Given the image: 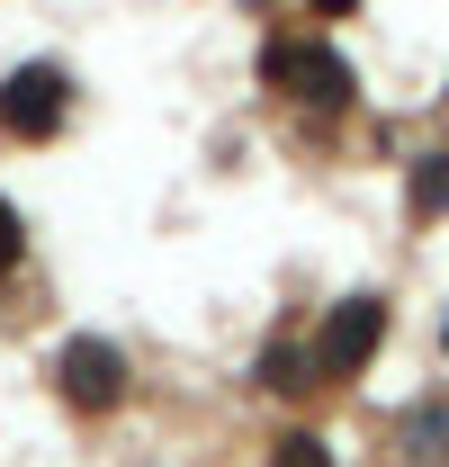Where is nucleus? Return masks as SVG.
Instances as JSON below:
<instances>
[{
  "label": "nucleus",
  "mask_w": 449,
  "mask_h": 467,
  "mask_svg": "<svg viewBox=\"0 0 449 467\" xmlns=\"http://www.w3.org/2000/svg\"><path fill=\"white\" fill-rule=\"evenodd\" d=\"M270 467H333V450H324V431H306V422H297V431L270 441Z\"/></svg>",
  "instance_id": "423d86ee"
},
{
  "label": "nucleus",
  "mask_w": 449,
  "mask_h": 467,
  "mask_svg": "<svg viewBox=\"0 0 449 467\" xmlns=\"http://www.w3.org/2000/svg\"><path fill=\"white\" fill-rule=\"evenodd\" d=\"M350 9H360V0H315V18H350Z\"/></svg>",
  "instance_id": "6e6552de"
},
{
  "label": "nucleus",
  "mask_w": 449,
  "mask_h": 467,
  "mask_svg": "<svg viewBox=\"0 0 449 467\" xmlns=\"http://www.w3.org/2000/svg\"><path fill=\"white\" fill-rule=\"evenodd\" d=\"M404 207H413V225H441L449 216V135L432 153H413V171H404Z\"/></svg>",
  "instance_id": "39448f33"
},
{
  "label": "nucleus",
  "mask_w": 449,
  "mask_h": 467,
  "mask_svg": "<svg viewBox=\"0 0 449 467\" xmlns=\"http://www.w3.org/2000/svg\"><path fill=\"white\" fill-rule=\"evenodd\" d=\"M441 350H449V315H441Z\"/></svg>",
  "instance_id": "1a4fd4ad"
},
{
  "label": "nucleus",
  "mask_w": 449,
  "mask_h": 467,
  "mask_svg": "<svg viewBox=\"0 0 449 467\" xmlns=\"http://www.w3.org/2000/svg\"><path fill=\"white\" fill-rule=\"evenodd\" d=\"M18 261H27V216H18V207L0 198V279H9Z\"/></svg>",
  "instance_id": "0eeeda50"
},
{
  "label": "nucleus",
  "mask_w": 449,
  "mask_h": 467,
  "mask_svg": "<svg viewBox=\"0 0 449 467\" xmlns=\"http://www.w3.org/2000/svg\"><path fill=\"white\" fill-rule=\"evenodd\" d=\"M55 396H63V413H117L126 405V350L109 342V333H72V342L55 350Z\"/></svg>",
  "instance_id": "7ed1b4c3"
},
{
  "label": "nucleus",
  "mask_w": 449,
  "mask_h": 467,
  "mask_svg": "<svg viewBox=\"0 0 449 467\" xmlns=\"http://www.w3.org/2000/svg\"><path fill=\"white\" fill-rule=\"evenodd\" d=\"M261 81L279 99H297L306 117H350L360 109V72H350V55L333 36H270L261 46Z\"/></svg>",
  "instance_id": "f257e3e1"
},
{
  "label": "nucleus",
  "mask_w": 449,
  "mask_h": 467,
  "mask_svg": "<svg viewBox=\"0 0 449 467\" xmlns=\"http://www.w3.org/2000/svg\"><path fill=\"white\" fill-rule=\"evenodd\" d=\"M72 109H81V90H72V72H63L55 55L18 63V72L0 81V135H9V144H55L63 126H72Z\"/></svg>",
  "instance_id": "f03ea898"
},
{
  "label": "nucleus",
  "mask_w": 449,
  "mask_h": 467,
  "mask_svg": "<svg viewBox=\"0 0 449 467\" xmlns=\"http://www.w3.org/2000/svg\"><path fill=\"white\" fill-rule=\"evenodd\" d=\"M387 296L360 288L341 296V306H324V324H315V378H360L369 359H378V342H387Z\"/></svg>",
  "instance_id": "20e7f679"
}]
</instances>
